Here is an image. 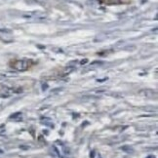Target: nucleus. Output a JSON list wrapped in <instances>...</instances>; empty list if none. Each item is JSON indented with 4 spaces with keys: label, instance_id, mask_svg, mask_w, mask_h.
<instances>
[{
    "label": "nucleus",
    "instance_id": "nucleus-1",
    "mask_svg": "<svg viewBox=\"0 0 158 158\" xmlns=\"http://www.w3.org/2000/svg\"><path fill=\"white\" fill-rule=\"evenodd\" d=\"M29 66L28 64V60H16L15 63H13L12 64V68L16 70H19V71H23V70H27Z\"/></svg>",
    "mask_w": 158,
    "mask_h": 158
},
{
    "label": "nucleus",
    "instance_id": "nucleus-2",
    "mask_svg": "<svg viewBox=\"0 0 158 158\" xmlns=\"http://www.w3.org/2000/svg\"><path fill=\"white\" fill-rule=\"evenodd\" d=\"M36 1H38V2H45L46 0H36Z\"/></svg>",
    "mask_w": 158,
    "mask_h": 158
},
{
    "label": "nucleus",
    "instance_id": "nucleus-3",
    "mask_svg": "<svg viewBox=\"0 0 158 158\" xmlns=\"http://www.w3.org/2000/svg\"><path fill=\"white\" fill-rule=\"evenodd\" d=\"M148 158H154V156H148Z\"/></svg>",
    "mask_w": 158,
    "mask_h": 158
}]
</instances>
